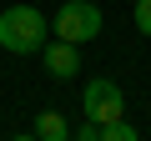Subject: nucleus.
I'll return each mask as SVG.
<instances>
[{
    "label": "nucleus",
    "instance_id": "obj_3",
    "mask_svg": "<svg viewBox=\"0 0 151 141\" xmlns=\"http://www.w3.org/2000/svg\"><path fill=\"white\" fill-rule=\"evenodd\" d=\"M81 106H86V116H91V121H116V116L126 111V101H121V86H116L111 76H96V81H86V96H81Z\"/></svg>",
    "mask_w": 151,
    "mask_h": 141
},
{
    "label": "nucleus",
    "instance_id": "obj_1",
    "mask_svg": "<svg viewBox=\"0 0 151 141\" xmlns=\"http://www.w3.org/2000/svg\"><path fill=\"white\" fill-rule=\"evenodd\" d=\"M50 40V20L30 5H10L5 15H0V45H5L10 55H30Z\"/></svg>",
    "mask_w": 151,
    "mask_h": 141
},
{
    "label": "nucleus",
    "instance_id": "obj_5",
    "mask_svg": "<svg viewBox=\"0 0 151 141\" xmlns=\"http://www.w3.org/2000/svg\"><path fill=\"white\" fill-rule=\"evenodd\" d=\"M30 136H40V141H70V121L55 116V111H40L35 126H30Z\"/></svg>",
    "mask_w": 151,
    "mask_h": 141
},
{
    "label": "nucleus",
    "instance_id": "obj_4",
    "mask_svg": "<svg viewBox=\"0 0 151 141\" xmlns=\"http://www.w3.org/2000/svg\"><path fill=\"white\" fill-rule=\"evenodd\" d=\"M40 55H45V70H50V76L55 81H70L76 76V70H81V55H76V40H45L40 45Z\"/></svg>",
    "mask_w": 151,
    "mask_h": 141
},
{
    "label": "nucleus",
    "instance_id": "obj_2",
    "mask_svg": "<svg viewBox=\"0 0 151 141\" xmlns=\"http://www.w3.org/2000/svg\"><path fill=\"white\" fill-rule=\"evenodd\" d=\"M50 30H55L60 40L86 45V40L101 35V5H91V0H65V5L55 10V20H50Z\"/></svg>",
    "mask_w": 151,
    "mask_h": 141
},
{
    "label": "nucleus",
    "instance_id": "obj_8",
    "mask_svg": "<svg viewBox=\"0 0 151 141\" xmlns=\"http://www.w3.org/2000/svg\"><path fill=\"white\" fill-rule=\"evenodd\" d=\"M136 30L151 35V0H136Z\"/></svg>",
    "mask_w": 151,
    "mask_h": 141
},
{
    "label": "nucleus",
    "instance_id": "obj_6",
    "mask_svg": "<svg viewBox=\"0 0 151 141\" xmlns=\"http://www.w3.org/2000/svg\"><path fill=\"white\" fill-rule=\"evenodd\" d=\"M136 136H141V131H136L131 121H121V116H116V121H101V141H136Z\"/></svg>",
    "mask_w": 151,
    "mask_h": 141
},
{
    "label": "nucleus",
    "instance_id": "obj_7",
    "mask_svg": "<svg viewBox=\"0 0 151 141\" xmlns=\"http://www.w3.org/2000/svg\"><path fill=\"white\" fill-rule=\"evenodd\" d=\"M70 136H76V141H101V121H91V116H86V121L76 126Z\"/></svg>",
    "mask_w": 151,
    "mask_h": 141
}]
</instances>
